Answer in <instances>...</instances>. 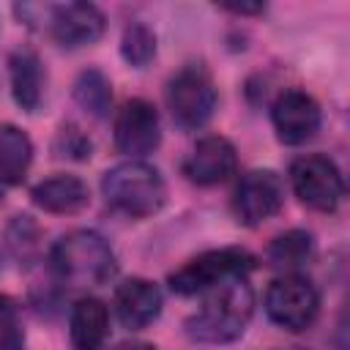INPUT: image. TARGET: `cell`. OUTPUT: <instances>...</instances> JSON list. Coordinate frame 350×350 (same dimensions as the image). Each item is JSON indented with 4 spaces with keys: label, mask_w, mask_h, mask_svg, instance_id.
<instances>
[{
    "label": "cell",
    "mask_w": 350,
    "mask_h": 350,
    "mask_svg": "<svg viewBox=\"0 0 350 350\" xmlns=\"http://www.w3.org/2000/svg\"><path fill=\"white\" fill-rule=\"evenodd\" d=\"M0 200H3V183H0Z\"/></svg>",
    "instance_id": "obj_25"
},
{
    "label": "cell",
    "mask_w": 350,
    "mask_h": 350,
    "mask_svg": "<svg viewBox=\"0 0 350 350\" xmlns=\"http://www.w3.org/2000/svg\"><path fill=\"white\" fill-rule=\"evenodd\" d=\"M254 257L246 249H216V252H205L194 260H189L180 271H175L170 276V287L180 295H194L211 287H219L230 279H241L243 273H249L254 268Z\"/></svg>",
    "instance_id": "obj_4"
},
{
    "label": "cell",
    "mask_w": 350,
    "mask_h": 350,
    "mask_svg": "<svg viewBox=\"0 0 350 350\" xmlns=\"http://www.w3.org/2000/svg\"><path fill=\"white\" fill-rule=\"evenodd\" d=\"M25 334L8 306L0 304V350H22Z\"/></svg>",
    "instance_id": "obj_22"
},
{
    "label": "cell",
    "mask_w": 350,
    "mask_h": 350,
    "mask_svg": "<svg viewBox=\"0 0 350 350\" xmlns=\"http://www.w3.org/2000/svg\"><path fill=\"white\" fill-rule=\"evenodd\" d=\"M282 202H284V186L279 175L271 170H252L241 178L232 208H235L238 221L254 227L271 219L273 213H279Z\"/></svg>",
    "instance_id": "obj_8"
},
{
    "label": "cell",
    "mask_w": 350,
    "mask_h": 350,
    "mask_svg": "<svg viewBox=\"0 0 350 350\" xmlns=\"http://www.w3.org/2000/svg\"><path fill=\"white\" fill-rule=\"evenodd\" d=\"M109 331L107 306L96 298H82L71 309V345L74 350H101Z\"/></svg>",
    "instance_id": "obj_15"
},
{
    "label": "cell",
    "mask_w": 350,
    "mask_h": 350,
    "mask_svg": "<svg viewBox=\"0 0 350 350\" xmlns=\"http://www.w3.org/2000/svg\"><path fill=\"white\" fill-rule=\"evenodd\" d=\"M290 180H293V189L301 197V202L314 211H334L345 191L336 164L320 153L295 159L290 167Z\"/></svg>",
    "instance_id": "obj_7"
},
{
    "label": "cell",
    "mask_w": 350,
    "mask_h": 350,
    "mask_svg": "<svg viewBox=\"0 0 350 350\" xmlns=\"http://www.w3.org/2000/svg\"><path fill=\"white\" fill-rule=\"evenodd\" d=\"M235 148L224 137H205L194 145L189 159L183 161V175L200 186L224 183L235 172Z\"/></svg>",
    "instance_id": "obj_12"
},
{
    "label": "cell",
    "mask_w": 350,
    "mask_h": 350,
    "mask_svg": "<svg viewBox=\"0 0 350 350\" xmlns=\"http://www.w3.org/2000/svg\"><path fill=\"white\" fill-rule=\"evenodd\" d=\"M88 186L74 175H55L33 189V202L49 213H77L88 205Z\"/></svg>",
    "instance_id": "obj_14"
},
{
    "label": "cell",
    "mask_w": 350,
    "mask_h": 350,
    "mask_svg": "<svg viewBox=\"0 0 350 350\" xmlns=\"http://www.w3.org/2000/svg\"><path fill=\"white\" fill-rule=\"evenodd\" d=\"M224 8H230L235 14H260L265 5L262 3H224Z\"/></svg>",
    "instance_id": "obj_23"
},
{
    "label": "cell",
    "mask_w": 350,
    "mask_h": 350,
    "mask_svg": "<svg viewBox=\"0 0 350 350\" xmlns=\"http://www.w3.org/2000/svg\"><path fill=\"white\" fill-rule=\"evenodd\" d=\"M120 52H123V57L131 66H137V68L148 66L150 57L156 55V36H153V30L148 25H142V22L129 25L126 33H123V41H120Z\"/></svg>",
    "instance_id": "obj_20"
},
{
    "label": "cell",
    "mask_w": 350,
    "mask_h": 350,
    "mask_svg": "<svg viewBox=\"0 0 350 350\" xmlns=\"http://www.w3.org/2000/svg\"><path fill=\"white\" fill-rule=\"evenodd\" d=\"M11 88H14V98L22 109L36 112L41 104V90H44V71H41V60L22 49L11 57Z\"/></svg>",
    "instance_id": "obj_16"
},
{
    "label": "cell",
    "mask_w": 350,
    "mask_h": 350,
    "mask_svg": "<svg viewBox=\"0 0 350 350\" xmlns=\"http://www.w3.org/2000/svg\"><path fill=\"white\" fill-rule=\"evenodd\" d=\"M57 156H68V159H88L90 156V139L77 129V126H63L55 142Z\"/></svg>",
    "instance_id": "obj_21"
},
{
    "label": "cell",
    "mask_w": 350,
    "mask_h": 350,
    "mask_svg": "<svg viewBox=\"0 0 350 350\" xmlns=\"http://www.w3.org/2000/svg\"><path fill=\"white\" fill-rule=\"evenodd\" d=\"M161 139L159 131V115L153 104L142 98H131L120 107L115 118V145L120 153L129 156H145L150 153Z\"/></svg>",
    "instance_id": "obj_10"
},
{
    "label": "cell",
    "mask_w": 350,
    "mask_h": 350,
    "mask_svg": "<svg viewBox=\"0 0 350 350\" xmlns=\"http://www.w3.org/2000/svg\"><path fill=\"white\" fill-rule=\"evenodd\" d=\"M101 191L109 208L131 219L156 213L167 197L159 170L142 161H126V164L112 167L101 180Z\"/></svg>",
    "instance_id": "obj_3"
},
{
    "label": "cell",
    "mask_w": 350,
    "mask_h": 350,
    "mask_svg": "<svg viewBox=\"0 0 350 350\" xmlns=\"http://www.w3.org/2000/svg\"><path fill=\"white\" fill-rule=\"evenodd\" d=\"M44 19L60 46H85L104 33V14L93 3L44 5Z\"/></svg>",
    "instance_id": "obj_9"
},
{
    "label": "cell",
    "mask_w": 350,
    "mask_h": 350,
    "mask_svg": "<svg viewBox=\"0 0 350 350\" xmlns=\"http://www.w3.org/2000/svg\"><path fill=\"white\" fill-rule=\"evenodd\" d=\"M74 98L77 104L90 112L93 118H104L109 112V104H112V88H109V79L96 71V68H88L79 74L77 85H74Z\"/></svg>",
    "instance_id": "obj_18"
},
{
    "label": "cell",
    "mask_w": 350,
    "mask_h": 350,
    "mask_svg": "<svg viewBox=\"0 0 350 350\" xmlns=\"http://www.w3.org/2000/svg\"><path fill=\"white\" fill-rule=\"evenodd\" d=\"M115 350H156V347L148 345V342H134V339H131V342H120Z\"/></svg>",
    "instance_id": "obj_24"
},
{
    "label": "cell",
    "mask_w": 350,
    "mask_h": 350,
    "mask_svg": "<svg viewBox=\"0 0 350 350\" xmlns=\"http://www.w3.org/2000/svg\"><path fill=\"white\" fill-rule=\"evenodd\" d=\"M115 309L126 328H145L161 312V290L148 279H129L115 293Z\"/></svg>",
    "instance_id": "obj_13"
},
{
    "label": "cell",
    "mask_w": 350,
    "mask_h": 350,
    "mask_svg": "<svg viewBox=\"0 0 350 350\" xmlns=\"http://www.w3.org/2000/svg\"><path fill=\"white\" fill-rule=\"evenodd\" d=\"M254 309V293L252 287L241 279H230L219 284L205 304L186 320V334L197 342L208 345H221L232 342L243 334L249 317Z\"/></svg>",
    "instance_id": "obj_1"
},
{
    "label": "cell",
    "mask_w": 350,
    "mask_h": 350,
    "mask_svg": "<svg viewBox=\"0 0 350 350\" xmlns=\"http://www.w3.org/2000/svg\"><path fill=\"white\" fill-rule=\"evenodd\" d=\"M167 104L178 126L200 129L216 109V88L205 66H183L167 85Z\"/></svg>",
    "instance_id": "obj_5"
},
{
    "label": "cell",
    "mask_w": 350,
    "mask_h": 350,
    "mask_svg": "<svg viewBox=\"0 0 350 350\" xmlns=\"http://www.w3.org/2000/svg\"><path fill=\"white\" fill-rule=\"evenodd\" d=\"M309 257H312V235L304 230H290V232L273 238V243L268 246V262L273 268L293 271V268L304 265Z\"/></svg>",
    "instance_id": "obj_19"
},
{
    "label": "cell",
    "mask_w": 350,
    "mask_h": 350,
    "mask_svg": "<svg viewBox=\"0 0 350 350\" xmlns=\"http://www.w3.org/2000/svg\"><path fill=\"white\" fill-rule=\"evenodd\" d=\"M52 271L71 287H98L115 273V254L98 232L74 230L49 252Z\"/></svg>",
    "instance_id": "obj_2"
},
{
    "label": "cell",
    "mask_w": 350,
    "mask_h": 350,
    "mask_svg": "<svg viewBox=\"0 0 350 350\" xmlns=\"http://www.w3.org/2000/svg\"><path fill=\"white\" fill-rule=\"evenodd\" d=\"M271 118H273L276 137L284 145H301L312 139L320 129V107L304 90H284L276 98Z\"/></svg>",
    "instance_id": "obj_11"
},
{
    "label": "cell",
    "mask_w": 350,
    "mask_h": 350,
    "mask_svg": "<svg viewBox=\"0 0 350 350\" xmlns=\"http://www.w3.org/2000/svg\"><path fill=\"white\" fill-rule=\"evenodd\" d=\"M33 161V145L27 134L16 126H0V183L14 186L25 178Z\"/></svg>",
    "instance_id": "obj_17"
},
{
    "label": "cell",
    "mask_w": 350,
    "mask_h": 350,
    "mask_svg": "<svg viewBox=\"0 0 350 350\" xmlns=\"http://www.w3.org/2000/svg\"><path fill=\"white\" fill-rule=\"evenodd\" d=\"M317 309H320V298H317L314 284L304 276H295V273L276 279L265 293L268 317L287 331L309 328L317 317Z\"/></svg>",
    "instance_id": "obj_6"
}]
</instances>
